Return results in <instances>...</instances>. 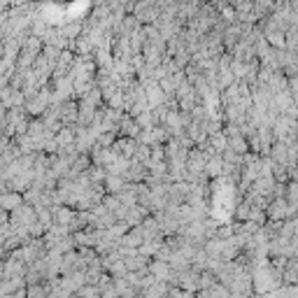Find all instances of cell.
Segmentation results:
<instances>
[{
	"label": "cell",
	"mask_w": 298,
	"mask_h": 298,
	"mask_svg": "<svg viewBox=\"0 0 298 298\" xmlns=\"http://www.w3.org/2000/svg\"><path fill=\"white\" fill-rule=\"evenodd\" d=\"M23 203V198L19 196V191H2L0 193V210L2 212H12L14 207H19Z\"/></svg>",
	"instance_id": "6da1fadb"
}]
</instances>
